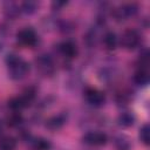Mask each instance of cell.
I'll return each instance as SVG.
<instances>
[{
	"label": "cell",
	"instance_id": "cell-14",
	"mask_svg": "<svg viewBox=\"0 0 150 150\" xmlns=\"http://www.w3.org/2000/svg\"><path fill=\"white\" fill-rule=\"evenodd\" d=\"M149 69L145 68H137V70L132 75V81L138 86H145L149 83Z\"/></svg>",
	"mask_w": 150,
	"mask_h": 150
},
{
	"label": "cell",
	"instance_id": "cell-11",
	"mask_svg": "<svg viewBox=\"0 0 150 150\" xmlns=\"http://www.w3.org/2000/svg\"><path fill=\"white\" fill-rule=\"evenodd\" d=\"M112 143H114L115 150H131L132 148V143L130 138L124 134L116 135L112 139Z\"/></svg>",
	"mask_w": 150,
	"mask_h": 150
},
{
	"label": "cell",
	"instance_id": "cell-17",
	"mask_svg": "<svg viewBox=\"0 0 150 150\" xmlns=\"http://www.w3.org/2000/svg\"><path fill=\"white\" fill-rule=\"evenodd\" d=\"M22 122H23V116L21 111H12L6 117V124L9 128H18L22 124Z\"/></svg>",
	"mask_w": 150,
	"mask_h": 150
},
{
	"label": "cell",
	"instance_id": "cell-20",
	"mask_svg": "<svg viewBox=\"0 0 150 150\" xmlns=\"http://www.w3.org/2000/svg\"><path fill=\"white\" fill-rule=\"evenodd\" d=\"M139 141L144 144V145H149L150 144V127L148 123H144L141 128H139V134H138Z\"/></svg>",
	"mask_w": 150,
	"mask_h": 150
},
{
	"label": "cell",
	"instance_id": "cell-15",
	"mask_svg": "<svg viewBox=\"0 0 150 150\" xmlns=\"http://www.w3.org/2000/svg\"><path fill=\"white\" fill-rule=\"evenodd\" d=\"M135 123V116L130 111H123L117 116V124L122 128H129L134 125Z\"/></svg>",
	"mask_w": 150,
	"mask_h": 150
},
{
	"label": "cell",
	"instance_id": "cell-4",
	"mask_svg": "<svg viewBox=\"0 0 150 150\" xmlns=\"http://www.w3.org/2000/svg\"><path fill=\"white\" fill-rule=\"evenodd\" d=\"M36 70L45 77H49L53 76L55 70H56V66L55 62L53 60V57L48 54H40L35 57L34 60Z\"/></svg>",
	"mask_w": 150,
	"mask_h": 150
},
{
	"label": "cell",
	"instance_id": "cell-2",
	"mask_svg": "<svg viewBox=\"0 0 150 150\" xmlns=\"http://www.w3.org/2000/svg\"><path fill=\"white\" fill-rule=\"evenodd\" d=\"M118 43L123 48L128 50H132L142 43V34L135 28H127L122 32L118 39Z\"/></svg>",
	"mask_w": 150,
	"mask_h": 150
},
{
	"label": "cell",
	"instance_id": "cell-6",
	"mask_svg": "<svg viewBox=\"0 0 150 150\" xmlns=\"http://www.w3.org/2000/svg\"><path fill=\"white\" fill-rule=\"evenodd\" d=\"M84 98L88 104L98 108L105 103V94L95 87H87L84 89Z\"/></svg>",
	"mask_w": 150,
	"mask_h": 150
},
{
	"label": "cell",
	"instance_id": "cell-7",
	"mask_svg": "<svg viewBox=\"0 0 150 150\" xmlns=\"http://www.w3.org/2000/svg\"><path fill=\"white\" fill-rule=\"evenodd\" d=\"M82 141L84 144L90 146H102L105 145L108 142V136L105 132L100 130H91L86 132L82 136Z\"/></svg>",
	"mask_w": 150,
	"mask_h": 150
},
{
	"label": "cell",
	"instance_id": "cell-9",
	"mask_svg": "<svg viewBox=\"0 0 150 150\" xmlns=\"http://www.w3.org/2000/svg\"><path fill=\"white\" fill-rule=\"evenodd\" d=\"M66 122H67V115L63 112H60V114H56V115L47 118L45 125L50 131H56V130L61 129L66 124Z\"/></svg>",
	"mask_w": 150,
	"mask_h": 150
},
{
	"label": "cell",
	"instance_id": "cell-22",
	"mask_svg": "<svg viewBox=\"0 0 150 150\" xmlns=\"http://www.w3.org/2000/svg\"><path fill=\"white\" fill-rule=\"evenodd\" d=\"M1 130H2V122L0 121V132H1Z\"/></svg>",
	"mask_w": 150,
	"mask_h": 150
},
{
	"label": "cell",
	"instance_id": "cell-5",
	"mask_svg": "<svg viewBox=\"0 0 150 150\" xmlns=\"http://www.w3.org/2000/svg\"><path fill=\"white\" fill-rule=\"evenodd\" d=\"M16 41L20 46L26 48H33L36 46L39 38L34 28L32 27H22L16 32Z\"/></svg>",
	"mask_w": 150,
	"mask_h": 150
},
{
	"label": "cell",
	"instance_id": "cell-8",
	"mask_svg": "<svg viewBox=\"0 0 150 150\" xmlns=\"http://www.w3.org/2000/svg\"><path fill=\"white\" fill-rule=\"evenodd\" d=\"M57 49H59L60 55L63 56L66 60H73L79 54L77 45L73 40H64V41H62L59 45Z\"/></svg>",
	"mask_w": 150,
	"mask_h": 150
},
{
	"label": "cell",
	"instance_id": "cell-3",
	"mask_svg": "<svg viewBox=\"0 0 150 150\" xmlns=\"http://www.w3.org/2000/svg\"><path fill=\"white\" fill-rule=\"evenodd\" d=\"M139 11V6L136 2H125L117 7H115L111 11V15L116 21H124L130 18H134L137 15Z\"/></svg>",
	"mask_w": 150,
	"mask_h": 150
},
{
	"label": "cell",
	"instance_id": "cell-21",
	"mask_svg": "<svg viewBox=\"0 0 150 150\" xmlns=\"http://www.w3.org/2000/svg\"><path fill=\"white\" fill-rule=\"evenodd\" d=\"M67 5H68V1H59V0H56V1L52 2V8L54 11H60V9H62Z\"/></svg>",
	"mask_w": 150,
	"mask_h": 150
},
{
	"label": "cell",
	"instance_id": "cell-13",
	"mask_svg": "<svg viewBox=\"0 0 150 150\" xmlns=\"http://www.w3.org/2000/svg\"><path fill=\"white\" fill-rule=\"evenodd\" d=\"M2 9H4V14L8 18V19H15L20 13V6L15 2L12 1H7L2 4Z\"/></svg>",
	"mask_w": 150,
	"mask_h": 150
},
{
	"label": "cell",
	"instance_id": "cell-16",
	"mask_svg": "<svg viewBox=\"0 0 150 150\" xmlns=\"http://www.w3.org/2000/svg\"><path fill=\"white\" fill-rule=\"evenodd\" d=\"M18 146V139L11 135H4L0 137V150H15Z\"/></svg>",
	"mask_w": 150,
	"mask_h": 150
},
{
	"label": "cell",
	"instance_id": "cell-18",
	"mask_svg": "<svg viewBox=\"0 0 150 150\" xmlns=\"http://www.w3.org/2000/svg\"><path fill=\"white\" fill-rule=\"evenodd\" d=\"M30 143L34 150H52V146H53L50 141L45 137L30 138Z\"/></svg>",
	"mask_w": 150,
	"mask_h": 150
},
{
	"label": "cell",
	"instance_id": "cell-1",
	"mask_svg": "<svg viewBox=\"0 0 150 150\" xmlns=\"http://www.w3.org/2000/svg\"><path fill=\"white\" fill-rule=\"evenodd\" d=\"M5 62L7 67V74L9 79L14 81H20L29 74V70H30L29 63L18 54H14V53L8 54L6 56Z\"/></svg>",
	"mask_w": 150,
	"mask_h": 150
},
{
	"label": "cell",
	"instance_id": "cell-19",
	"mask_svg": "<svg viewBox=\"0 0 150 150\" xmlns=\"http://www.w3.org/2000/svg\"><path fill=\"white\" fill-rule=\"evenodd\" d=\"M39 7V2L36 1H32V0H28V1H23L21 5H20V11L21 13H25V14H33L36 12Z\"/></svg>",
	"mask_w": 150,
	"mask_h": 150
},
{
	"label": "cell",
	"instance_id": "cell-12",
	"mask_svg": "<svg viewBox=\"0 0 150 150\" xmlns=\"http://www.w3.org/2000/svg\"><path fill=\"white\" fill-rule=\"evenodd\" d=\"M102 43L107 50H115L118 45V38L116 33H114L112 30L105 32L102 38Z\"/></svg>",
	"mask_w": 150,
	"mask_h": 150
},
{
	"label": "cell",
	"instance_id": "cell-10",
	"mask_svg": "<svg viewBox=\"0 0 150 150\" xmlns=\"http://www.w3.org/2000/svg\"><path fill=\"white\" fill-rule=\"evenodd\" d=\"M29 105L30 104L26 101V98L21 94L16 95V96H13L12 98L8 100V108L12 111H21V110H23L25 108H27Z\"/></svg>",
	"mask_w": 150,
	"mask_h": 150
}]
</instances>
